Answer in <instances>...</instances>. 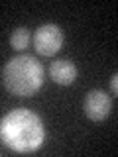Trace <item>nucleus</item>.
Returning a JSON list of instances; mask_svg holds the SVG:
<instances>
[{
	"mask_svg": "<svg viewBox=\"0 0 118 157\" xmlns=\"http://www.w3.org/2000/svg\"><path fill=\"white\" fill-rule=\"evenodd\" d=\"M0 140L16 153H32L41 147L45 140V128L36 112L16 108L0 120Z\"/></svg>",
	"mask_w": 118,
	"mask_h": 157,
	"instance_id": "f257e3e1",
	"label": "nucleus"
},
{
	"mask_svg": "<svg viewBox=\"0 0 118 157\" xmlns=\"http://www.w3.org/2000/svg\"><path fill=\"white\" fill-rule=\"evenodd\" d=\"M41 63L32 55H16L2 69V82L6 90L14 96H32L43 85Z\"/></svg>",
	"mask_w": 118,
	"mask_h": 157,
	"instance_id": "f03ea898",
	"label": "nucleus"
},
{
	"mask_svg": "<svg viewBox=\"0 0 118 157\" xmlns=\"http://www.w3.org/2000/svg\"><path fill=\"white\" fill-rule=\"evenodd\" d=\"M33 49L39 55H55L63 47V29L57 24H43L33 32Z\"/></svg>",
	"mask_w": 118,
	"mask_h": 157,
	"instance_id": "7ed1b4c3",
	"label": "nucleus"
},
{
	"mask_svg": "<svg viewBox=\"0 0 118 157\" xmlns=\"http://www.w3.org/2000/svg\"><path fill=\"white\" fill-rule=\"evenodd\" d=\"M83 110L88 120L92 122H102L110 116L112 112V98L110 94H106L104 90H88L83 102Z\"/></svg>",
	"mask_w": 118,
	"mask_h": 157,
	"instance_id": "20e7f679",
	"label": "nucleus"
},
{
	"mask_svg": "<svg viewBox=\"0 0 118 157\" xmlns=\"http://www.w3.org/2000/svg\"><path fill=\"white\" fill-rule=\"evenodd\" d=\"M49 78H51L55 85L67 86L71 85L73 81L77 78V67L73 61L69 59H57L49 65Z\"/></svg>",
	"mask_w": 118,
	"mask_h": 157,
	"instance_id": "39448f33",
	"label": "nucleus"
},
{
	"mask_svg": "<svg viewBox=\"0 0 118 157\" xmlns=\"http://www.w3.org/2000/svg\"><path fill=\"white\" fill-rule=\"evenodd\" d=\"M30 39H32V33L28 28H16L10 36V45L14 51H24L30 45Z\"/></svg>",
	"mask_w": 118,
	"mask_h": 157,
	"instance_id": "423d86ee",
	"label": "nucleus"
},
{
	"mask_svg": "<svg viewBox=\"0 0 118 157\" xmlns=\"http://www.w3.org/2000/svg\"><path fill=\"white\" fill-rule=\"evenodd\" d=\"M110 90H112V94L118 92V75H116V73L110 77Z\"/></svg>",
	"mask_w": 118,
	"mask_h": 157,
	"instance_id": "0eeeda50",
	"label": "nucleus"
}]
</instances>
